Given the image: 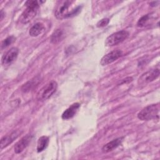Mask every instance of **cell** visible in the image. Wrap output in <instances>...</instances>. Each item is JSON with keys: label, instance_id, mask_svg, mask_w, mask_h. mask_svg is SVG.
Here are the masks:
<instances>
[{"label": "cell", "instance_id": "obj_8", "mask_svg": "<svg viewBox=\"0 0 160 160\" xmlns=\"http://www.w3.org/2000/svg\"><path fill=\"white\" fill-rule=\"evenodd\" d=\"M122 52L120 50L112 51L106 54L101 58L100 64L101 66H106L108 64H109L117 60L122 56Z\"/></svg>", "mask_w": 160, "mask_h": 160}, {"label": "cell", "instance_id": "obj_14", "mask_svg": "<svg viewBox=\"0 0 160 160\" xmlns=\"http://www.w3.org/2000/svg\"><path fill=\"white\" fill-rule=\"evenodd\" d=\"M49 143V138L46 136H41L39 138L37 144V151L38 152H40L44 150Z\"/></svg>", "mask_w": 160, "mask_h": 160}, {"label": "cell", "instance_id": "obj_15", "mask_svg": "<svg viewBox=\"0 0 160 160\" xmlns=\"http://www.w3.org/2000/svg\"><path fill=\"white\" fill-rule=\"evenodd\" d=\"M63 38V31L61 29H56L51 36V42L53 44H57Z\"/></svg>", "mask_w": 160, "mask_h": 160}, {"label": "cell", "instance_id": "obj_4", "mask_svg": "<svg viewBox=\"0 0 160 160\" xmlns=\"http://www.w3.org/2000/svg\"><path fill=\"white\" fill-rule=\"evenodd\" d=\"M129 36V32L125 30L119 31L112 33L110 36H109L105 41V44L107 46H114L118 45L122 42H123L125 39L128 38Z\"/></svg>", "mask_w": 160, "mask_h": 160}, {"label": "cell", "instance_id": "obj_16", "mask_svg": "<svg viewBox=\"0 0 160 160\" xmlns=\"http://www.w3.org/2000/svg\"><path fill=\"white\" fill-rule=\"evenodd\" d=\"M15 38L13 36H9L6 38L5 39H4L1 43V49H3L8 46H9L10 44H11L14 41H15Z\"/></svg>", "mask_w": 160, "mask_h": 160}, {"label": "cell", "instance_id": "obj_2", "mask_svg": "<svg viewBox=\"0 0 160 160\" xmlns=\"http://www.w3.org/2000/svg\"><path fill=\"white\" fill-rule=\"evenodd\" d=\"M25 5L26 6V9L19 17V21L22 24H27L30 22L36 16L39 8L37 1H28L26 2Z\"/></svg>", "mask_w": 160, "mask_h": 160}, {"label": "cell", "instance_id": "obj_3", "mask_svg": "<svg viewBox=\"0 0 160 160\" xmlns=\"http://www.w3.org/2000/svg\"><path fill=\"white\" fill-rule=\"evenodd\" d=\"M159 106L156 104H151L143 108L138 114V118L142 121H149L158 118Z\"/></svg>", "mask_w": 160, "mask_h": 160}, {"label": "cell", "instance_id": "obj_19", "mask_svg": "<svg viewBox=\"0 0 160 160\" xmlns=\"http://www.w3.org/2000/svg\"><path fill=\"white\" fill-rule=\"evenodd\" d=\"M109 22V19L108 18H104V19H101L99 21H98V22L97 23L96 26L98 28L104 27V26L108 25Z\"/></svg>", "mask_w": 160, "mask_h": 160}, {"label": "cell", "instance_id": "obj_18", "mask_svg": "<svg viewBox=\"0 0 160 160\" xmlns=\"http://www.w3.org/2000/svg\"><path fill=\"white\" fill-rule=\"evenodd\" d=\"M36 81H33V80H31V81H28V82H26L25 84L23 85V86L22 87V91L23 92H27V91H29L30 89H32V88L33 86H34V85L36 84Z\"/></svg>", "mask_w": 160, "mask_h": 160}, {"label": "cell", "instance_id": "obj_11", "mask_svg": "<svg viewBox=\"0 0 160 160\" xmlns=\"http://www.w3.org/2000/svg\"><path fill=\"white\" fill-rule=\"evenodd\" d=\"M80 108V104L78 102H76L72 104L71 106H69L67 109H66L62 114V119L64 120L69 119L73 118L75 114H76L77 111Z\"/></svg>", "mask_w": 160, "mask_h": 160}, {"label": "cell", "instance_id": "obj_7", "mask_svg": "<svg viewBox=\"0 0 160 160\" xmlns=\"http://www.w3.org/2000/svg\"><path fill=\"white\" fill-rule=\"evenodd\" d=\"M19 53V49L16 47H12L10 48L2 56V64L4 66L9 65L14 62Z\"/></svg>", "mask_w": 160, "mask_h": 160}, {"label": "cell", "instance_id": "obj_12", "mask_svg": "<svg viewBox=\"0 0 160 160\" xmlns=\"http://www.w3.org/2000/svg\"><path fill=\"white\" fill-rule=\"evenodd\" d=\"M123 138H118L108 142L102 148V151L104 153L109 152L118 148L122 142Z\"/></svg>", "mask_w": 160, "mask_h": 160}, {"label": "cell", "instance_id": "obj_5", "mask_svg": "<svg viewBox=\"0 0 160 160\" xmlns=\"http://www.w3.org/2000/svg\"><path fill=\"white\" fill-rule=\"evenodd\" d=\"M57 88V82L55 81H51L39 91L38 94V99L41 101L48 99L56 91Z\"/></svg>", "mask_w": 160, "mask_h": 160}, {"label": "cell", "instance_id": "obj_9", "mask_svg": "<svg viewBox=\"0 0 160 160\" xmlns=\"http://www.w3.org/2000/svg\"><path fill=\"white\" fill-rule=\"evenodd\" d=\"M32 136L29 134H28L23 138H22L19 141H18L14 146V152L17 154H19L23 151V150L28 146L31 142Z\"/></svg>", "mask_w": 160, "mask_h": 160}, {"label": "cell", "instance_id": "obj_10", "mask_svg": "<svg viewBox=\"0 0 160 160\" xmlns=\"http://www.w3.org/2000/svg\"><path fill=\"white\" fill-rule=\"evenodd\" d=\"M19 134L20 132L19 131H14L10 133L9 134L2 138L0 142L1 149H4V148L7 147L10 144H11L19 136Z\"/></svg>", "mask_w": 160, "mask_h": 160}, {"label": "cell", "instance_id": "obj_17", "mask_svg": "<svg viewBox=\"0 0 160 160\" xmlns=\"http://www.w3.org/2000/svg\"><path fill=\"white\" fill-rule=\"evenodd\" d=\"M150 18L149 14H146L143 16H142L138 21L137 22V26L138 27H143L145 26L147 24V22L149 21Z\"/></svg>", "mask_w": 160, "mask_h": 160}, {"label": "cell", "instance_id": "obj_1", "mask_svg": "<svg viewBox=\"0 0 160 160\" xmlns=\"http://www.w3.org/2000/svg\"><path fill=\"white\" fill-rule=\"evenodd\" d=\"M73 2L71 1H62L58 4L56 11L55 16L58 19H64L69 17L75 16L79 13L81 10L80 6H77L73 10H69L70 7Z\"/></svg>", "mask_w": 160, "mask_h": 160}, {"label": "cell", "instance_id": "obj_13", "mask_svg": "<svg viewBox=\"0 0 160 160\" xmlns=\"http://www.w3.org/2000/svg\"><path fill=\"white\" fill-rule=\"evenodd\" d=\"M45 30L44 24L41 22H36L29 29V34L32 37H36L42 34Z\"/></svg>", "mask_w": 160, "mask_h": 160}, {"label": "cell", "instance_id": "obj_6", "mask_svg": "<svg viewBox=\"0 0 160 160\" xmlns=\"http://www.w3.org/2000/svg\"><path fill=\"white\" fill-rule=\"evenodd\" d=\"M159 76V69H154L143 73L138 79V82L139 85H144L157 79Z\"/></svg>", "mask_w": 160, "mask_h": 160}, {"label": "cell", "instance_id": "obj_20", "mask_svg": "<svg viewBox=\"0 0 160 160\" xmlns=\"http://www.w3.org/2000/svg\"><path fill=\"white\" fill-rule=\"evenodd\" d=\"M2 18H3V13H2V11H1V20L2 19Z\"/></svg>", "mask_w": 160, "mask_h": 160}]
</instances>
